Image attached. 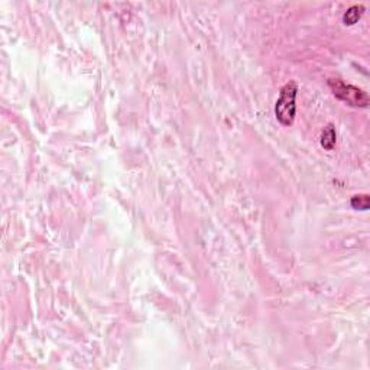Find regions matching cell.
Listing matches in <instances>:
<instances>
[{"label":"cell","instance_id":"4","mask_svg":"<svg viewBox=\"0 0 370 370\" xmlns=\"http://www.w3.org/2000/svg\"><path fill=\"white\" fill-rule=\"evenodd\" d=\"M363 10H364V8H363L362 5H354V6H352L350 9H347V12L344 13V16H343L344 25L352 26V25L357 24L359 19L362 17Z\"/></svg>","mask_w":370,"mask_h":370},{"label":"cell","instance_id":"1","mask_svg":"<svg viewBox=\"0 0 370 370\" xmlns=\"http://www.w3.org/2000/svg\"><path fill=\"white\" fill-rule=\"evenodd\" d=\"M298 86L295 81L286 83L281 89V94L275 106V114L278 121L283 126H291L295 119V112H297V105H295V98H297Z\"/></svg>","mask_w":370,"mask_h":370},{"label":"cell","instance_id":"5","mask_svg":"<svg viewBox=\"0 0 370 370\" xmlns=\"http://www.w3.org/2000/svg\"><path fill=\"white\" fill-rule=\"evenodd\" d=\"M352 207L354 210H360V211H366V210H369L370 207V198L367 194H363V195H354L353 198H352Z\"/></svg>","mask_w":370,"mask_h":370},{"label":"cell","instance_id":"2","mask_svg":"<svg viewBox=\"0 0 370 370\" xmlns=\"http://www.w3.org/2000/svg\"><path fill=\"white\" fill-rule=\"evenodd\" d=\"M328 87L333 91V94L337 97L338 100L344 101L346 105L352 106V107H360V109H366L369 106L367 93L356 86L347 84L338 78H330Z\"/></svg>","mask_w":370,"mask_h":370},{"label":"cell","instance_id":"3","mask_svg":"<svg viewBox=\"0 0 370 370\" xmlns=\"http://www.w3.org/2000/svg\"><path fill=\"white\" fill-rule=\"evenodd\" d=\"M337 142V135L333 125H327L321 133V146L325 151H333Z\"/></svg>","mask_w":370,"mask_h":370}]
</instances>
